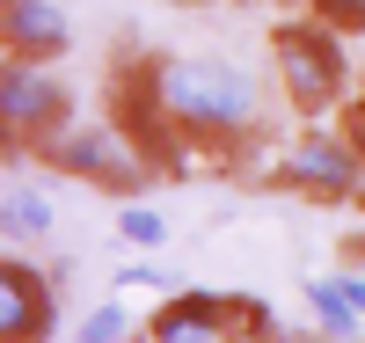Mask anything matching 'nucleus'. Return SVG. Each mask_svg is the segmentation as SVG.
I'll use <instances>...</instances> for the list:
<instances>
[{
  "label": "nucleus",
  "instance_id": "obj_3",
  "mask_svg": "<svg viewBox=\"0 0 365 343\" xmlns=\"http://www.w3.org/2000/svg\"><path fill=\"white\" fill-rule=\"evenodd\" d=\"M270 190H285V198H307V205H358L365 198V139L336 132V124H307L285 153H270V168H263Z\"/></svg>",
  "mask_w": 365,
  "mask_h": 343
},
{
  "label": "nucleus",
  "instance_id": "obj_9",
  "mask_svg": "<svg viewBox=\"0 0 365 343\" xmlns=\"http://www.w3.org/2000/svg\"><path fill=\"white\" fill-rule=\"evenodd\" d=\"M307 307H314V329H322V336H358V329H365V270L344 263L336 277H314V285H307Z\"/></svg>",
  "mask_w": 365,
  "mask_h": 343
},
{
  "label": "nucleus",
  "instance_id": "obj_1",
  "mask_svg": "<svg viewBox=\"0 0 365 343\" xmlns=\"http://www.w3.org/2000/svg\"><path fill=\"white\" fill-rule=\"evenodd\" d=\"M161 96H168V117L190 132V146H212L220 168H234L241 146H256L270 132V88L234 58L161 51Z\"/></svg>",
  "mask_w": 365,
  "mask_h": 343
},
{
  "label": "nucleus",
  "instance_id": "obj_15",
  "mask_svg": "<svg viewBox=\"0 0 365 343\" xmlns=\"http://www.w3.org/2000/svg\"><path fill=\"white\" fill-rule=\"evenodd\" d=\"M234 8H249V0H234Z\"/></svg>",
  "mask_w": 365,
  "mask_h": 343
},
{
  "label": "nucleus",
  "instance_id": "obj_4",
  "mask_svg": "<svg viewBox=\"0 0 365 343\" xmlns=\"http://www.w3.org/2000/svg\"><path fill=\"white\" fill-rule=\"evenodd\" d=\"M29 161H44L51 175L66 183H88V190H110V198H146L161 183V168L139 153V139H125L117 124H66V132H51Z\"/></svg>",
  "mask_w": 365,
  "mask_h": 343
},
{
  "label": "nucleus",
  "instance_id": "obj_12",
  "mask_svg": "<svg viewBox=\"0 0 365 343\" xmlns=\"http://www.w3.org/2000/svg\"><path fill=\"white\" fill-rule=\"evenodd\" d=\"M132 329H139V322H132L125 307L110 300V307H96V314H88V322H81L73 336H81V343H117V336H132Z\"/></svg>",
  "mask_w": 365,
  "mask_h": 343
},
{
  "label": "nucleus",
  "instance_id": "obj_13",
  "mask_svg": "<svg viewBox=\"0 0 365 343\" xmlns=\"http://www.w3.org/2000/svg\"><path fill=\"white\" fill-rule=\"evenodd\" d=\"M307 15H322L344 37H365V0H307Z\"/></svg>",
  "mask_w": 365,
  "mask_h": 343
},
{
  "label": "nucleus",
  "instance_id": "obj_6",
  "mask_svg": "<svg viewBox=\"0 0 365 343\" xmlns=\"http://www.w3.org/2000/svg\"><path fill=\"white\" fill-rule=\"evenodd\" d=\"M154 343H212V336H278L270 307L249 292H161L154 314L139 322Z\"/></svg>",
  "mask_w": 365,
  "mask_h": 343
},
{
  "label": "nucleus",
  "instance_id": "obj_5",
  "mask_svg": "<svg viewBox=\"0 0 365 343\" xmlns=\"http://www.w3.org/2000/svg\"><path fill=\"white\" fill-rule=\"evenodd\" d=\"M66 124H73V88L37 58L0 51V146H8V161H29Z\"/></svg>",
  "mask_w": 365,
  "mask_h": 343
},
{
  "label": "nucleus",
  "instance_id": "obj_8",
  "mask_svg": "<svg viewBox=\"0 0 365 343\" xmlns=\"http://www.w3.org/2000/svg\"><path fill=\"white\" fill-rule=\"evenodd\" d=\"M0 51L58 66V58L73 51V15L58 8V0H0Z\"/></svg>",
  "mask_w": 365,
  "mask_h": 343
},
{
  "label": "nucleus",
  "instance_id": "obj_2",
  "mask_svg": "<svg viewBox=\"0 0 365 343\" xmlns=\"http://www.w3.org/2000/svg\"><path fill=\"white\" fill-rule=\"evenodd\" d=\"M270 73H278V96L292 117H329L358 96V73H351V37L329 29L322 15H299V22H270Z\"/></svg>",
  "mask_w": 365,
  "mask_h": 343
},
{
  "label": "nucleus",
  "instance_id": "obj_10",
  "mask_svg": "<svg viewBox=\"0 0 365 343\" xmlns=\"http://www.w3.org/2000/svg\"><path fill=\"white\" fill-rule=\"evenodd\" d=\"M51 227H58L51 198H37V190H8V198H0V241H8V248L51 241Z\"/></svg>",
  "mask_w": 365,
  "mask_h": 343
},
{
  "label": "nucleus",
  "instance_id": "obj_11",
  "mask_svg": "<svg viewBox=\"0 0 365 343\" xmlns=\"http://www.w3.org/2000/svg\"><path fill=\"white\" fill-rule=\"evenodd\" d=\"M110 227H117V241H125V248H168V212H161V205H139V198H125Z\"/></svg>",
  "mask_w": 365,
  "mask_h": 343
},
{
  "label": "nucleus",
  "instance_id": "obj_7",
  "mask_svg": "<svg viewBox=\"0 0 365 343\" xmlns=\"http://www.w3.org/2000/svg\"><path fill=\"white\" fill-rule=\"evenodd\" d=\"M58 329V277L22 248L0 256V343H44Z\"/></svg>",
  "mask_w": 365,
  "mask_h": 343
},
{
  "label": "nucleus",
  "instance_id": "obj_14",
  "mask_svg": "<svg viewBox=\"0 0 365 343\" xmlns=\"http://www.w3.org/2000/svg\"><path fill=\"white\" fill-rule=\"evenodd\" d=\"M175 8H197V0H175Z\"/></svg>",
  "mask_w": 365,
  "mask_h": 343
}]
</instances>
